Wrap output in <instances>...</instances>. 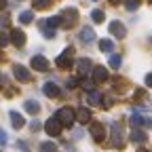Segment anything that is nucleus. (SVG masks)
<instances>
[{"instance_id":"nucleus-1","label":"nucleus","mask_w":152,"mask_h":152,"mask_svg":"<svg viewBox=\"0 0 152 152\" xmlns=\"http://www.w3.org/2000/svg\"><path fill=\"white\" fill-rule=\"evenodd\" d=\"M55 118L61 123V127L64 125H72L74 123V110L72 108H59L57 114H55Z\"/></svg>"},{"instance_id":"nucleus-2","label":"nucleus","mask_w":152,"mask_h":152,"mask_svg":"<svg viewBox=\"0 0 152 152\" xmlns=\"http://www.w3.org/2000/svg\"><path fill=\"white\" fill-rule=\"evenodd\" d=\"M59 19H61V26L72 28L76 21H78V13H76V9H66V11L59 15Z\"/></svg>"},{"instance_id":"nucleus-3","label":"nucleus","mask_w":152,"mask_h":152,"mask_svg":"<svg viewBox=\"0 0 152 152\" xmlns=\"http://www.w3.org/2000/svg\"><path fill=\"white\" fill-rule=\"evenodd\" d=\"M13 74H15V78H17L19 83H30V80H32V74H30L21 64H15V66H13Z\"/></svg>"},{"instance_id":"nucleus-4","label":"nucleus","mask_w":152,"mask_h":152,"mask_svg":"<svg viewBox=\"0 0 152 152\" xmlns=\"http://www.w3.org/2000/svg\"><path fill=\"white\" fill-rule=\"evenodd\" d=\"M45 131L49 133V135H53V137H55V135H59V133H61V123L53 116V118H49V121L45 123Z\"/></svg>"},{"instance_id":"nucleus-5","label":"nucleus","mask_w":152,"mask_h":152,"mask_svg":"<svg viewBox=\"0 0 152 152\" xmlns=\"http://www.w3.org/2000/svg\"><path fill=\"white\" fill-rule=\"evenodd\" d=\"M91 137L99 144V142L106 137V127H104L102 123H93V125H91Z\"/></svg>"},{"instance_id":"nucleus-6","label":"nucleus","mask_w":152,"mask_h":152,"mask_svg":"<svg viewBox=\"0 0 152 152\" xmlns=\"http://www.w3.org/2000/svg\"><path fill=\"white\" fill-rule=\"evenodd\" d=\"M72 53H74V49H66V51L55 59V64L59 66V68H68V66H72Z\"/></svg>"},{"instance_id":"nucleus-7","label":"nucleus","mask_w":152,"mask_h":152,"mask_svg":"<svg viewBox=\"0 0 152 152\" xmlns=\"http://www.w3.org/2000/svg\"><path fill=\"white\" fill-rule=\"evenodd\" d=\"M32 68L38 70V72H47L49 70V61L45 59L42 55H36V57H32Z\"/></svg>"},{"instance_id":"nucleus-8","label":"nucleus","mask_w":152,"mask_h":152,"mask_svg":"<svg viewBox=\"0 0 152 152\" xmlns=\"http://www.w3.org/2000/svg\"><path fill=\"white\" fill-rule=\"evenodd\" d=\"M112 146H123V129L118 123L112 125Z\"/></svg>"},{"instance_id":"nucleus-9","label":"nucleus","mask_w":152,"mask_h":152,"mask_svg":"<svg viewBox=\"0 0 152 152\" xmlns=\"http://www.w3.org/2000/svg\"><path fill=\"white\" fill-rule=\"evenodd\" d=\"M9 40H11L13 45H17V47H23V45H26V34H23V30H13Z\"/></svg>"},{"instance_id":"nucleus-10","label":"nucleus","mask_w":152,"mask_h":152,"mask_svg":"<svg viewBox=\"0 0 152 152\" xmlns=\"http://www.w3.org/2000/svg\"><path fill=\"white\" fill-rule=\"evenodd\" d=\"M91 74H93V80H95V83H104V80L108 78V70H106V68H102V66L93 68V70H91Z\"/></svg>"},{"instance_id":"nucleus-11","label":"nucleus","mask_w":152,"mask_h":152,"mask_svg":"<svg viewBox=\"0 0 152 152\" xmlns=\"http://www.w3.org/2000/svg\"><path fill=\"white\" fill-rule=\"evenodd\" d=\"M110 34H112V36H118V38H125L127 30H125V26H123L121 21H112V23H110Z\"/></svg>"},{"instance_id":"nucleus-12","label":"nucleus","mask_w":152,"mask_h":152,"mask_svg":"<svg viewBox=\"0 0 152 152\" xmlns=\"http://www.w3.org/2000/svg\"><path fill=\"white\" fill-rule=\"evenodd\" d=\"M74 118H78L83 125L89 123V121H91V110H89V108H78V112L74 114Z\"/></svg>"},{"instance_id":"nucleus-13","label":"nucleus","mask_w":152,"mask_h":152,"mask_svg":"<svg viewBox=\"0 0 152 152\" xmlns=\"http://www.w3.org/2000/svg\"><path fill=\"white\" fill-rule=\"evenodd\" d=\"M42 91H45L47 97H59V89H57L55 83H47V85L42 87Z\"/></svg>"},{"instance_id":"nucleus-14","label":"nucleus","mask_w":152,"mask_h":152,"mask_svg":"<svg viewBox=\"0 0 152 152\" xmlns=\"http://www.w3.org/2000/svg\"><path fill=\"white\" fill-rule=\"evenodd\" d=\"M78 38H80L83 42H93V40H95V32H93L91 28H83L80 34H78Z\"/></svg>"},{"instance_id":"nucleus-15","label":"nucleus","mask_w":152,"mask_h":152,"mask_svg":"<svg viewBox=\"0 0 152 152\" xmlns=\"http://www.w3.org/2000/svg\"><path fill=\"white\" fill-rule=\"evenodd\" d=\"M76 66H78V72H80V74H91V70H93V66H91L89 59H78V61H76Z\"/></svg>"},{"instance_id":"nucleus-16","label":"nucleus","mask_w":152,"mask_h":152,"mask_svg":"<svg viewBox=\"0 0 152 152\" xmlns=\"http://www.w3.org/2000/svg\"><path fill=\"white\" fill-rule=\"evenodd\" d=\"M11 123H13V127H15V129H21V127L26 125L23 116H21V114H17V112H11Z\"/></svg>"},{"instance_id":"nucleus-17","label":"nucleus","mask_w":152,"mask_h":152,"mask_svg":"<svg viewBox=\"0 0 152 152\" xmlns=\"http://www.w3.org/2000/svg\"><path fill=\"white\" fill-rule=\"evenodd\" d=\"M23 108H26L30 114H36V112H40V104H38V102H34V99H28V102L23 104Z\"/></svg>"},{"instance_id":"nucleus-18","label":"nucleus","mask_w":152,"mask_h":152,"mask_svg":"<svg viewBox=\"0 0 152 152\" xmlns=\"http://www.w3.org/2000/svg\"><path fill=\"white\" fill-rule=\"evenodd\" d=\"M89 104L91 106H102V95L97 93V91H89Z\"/></svg>"},{"instance_id":"nucleus-19","label":"nucleus","mask_w":152,"mask_h":152,"mask_svg":"<svg viewBox=\"0 0 152 152\" xmlns=\"http://www.w3.org/2000/svg\"><path fill=\"white\" fill-rule=\"evenodd\" d=\"M131 142H135V144H144L146 142V133H142L140 129H135L131 133Z\"/></svg>"},{"instance_id":"nucleus-20","label":"nucleus","mask_w":152,"mask_h":152,"mask_svg":"<svg viewBox=\"0 0 152 152\" xmlns=\"http://www.w3.org/2000/svg\"><path fill=\"white\" fill-rule=\"evenodd\" d=\"M91 19L95 23H102L104 19H106V13L104 11H99V9H95V11H91Z\"/></svg>"},{"instance_id":"nucleus-21","label":"nucleus","mask_w":152,"mask_h":152,"mask_svg":"<svg viewBox=\"0 0 152 152\" xmlns=\"http://www.w3.org/2000/svg\"><path fill=\"white\" fill-rule=\"evenodd\" d=\"M99 49H102L104 53H112L114 45H112V40H108V38H104V40H99Z\"/></svg>"},{"instance_id":"nucleus-22","label":"nucleus","mask_w":152,"mask_h":152,"mask_svg":"<svg viewBox=\"0 0 152 152\" xmlns=\"http://www.w3.org/2000/svg\"><path fill=\"white\" fill-rule=\"evenodd\" d=\"M110 68H114V70H118L121 68V64H123V59H121V55H110Z\"/></svg>"},{"instance_id":"nucleus-23","label":"nucleus","mask_w":152,"mask_h":152,"mask_svg":"<svg viewBox=\"0 0 152 152\" xmlns=\"http://www.w3.org/2000/svg\"><path fill=\"white\" fill-rule=\"evenodd\" d=\"M19 21H21V23H32V21H34V13L23 11L21 15H19Z\"/></svg>"},{"instance_id":"nucleus-24","label":"nucleus","mask_w":152,"mask_h":152,"mask_svg":"<svg viewBox=\"0 0 152 152\" xmlns=\"http://www.w3.org/2000/svg\"><path fill=\"white\" fill-rule=\"evenodd\" d=\"M40 152H57V146H55L53 142H45V144L40 146Z\"/></svg>"},{"instance_id":"nucleus-25","label":"nucleus","mask_w":152,"mask_h":152,"mask_svg":"<svg viewBox=\"0 0 152 152\" xmlns=\"http://www.w3.org/2000/svg\"><path fill=\"white\" fill-rule=\"evenodd\" d=\"M45 23L51 26V28H57V26H61V19H59V15H55V17H49Z\"/></svg>"},{"instance_id":"nucleus-26","label":"nucleus","mask_w":152,"mask_h":152,"mask_svg":"<svg viewBox=\"0 0 152 152\" xmlns=\"http://www.w3.org/2000/svg\"><path fill=\"white\" fill-rule=\"evenodd\" d=\"M51 7V0H34V9H47Z\"/></svg>"},{"instance_id":"nucleus-27","label":"nucleus","mask_w":152,"mask_h":152,"mask_svg":"<svg viewBox=\"0 0 152 152\" xmlns=\"http://www.w3.org/2000/svg\"><path fill=\"white\" fill-rule=\"evenodd\" d=\"M125 7H127V11H135V9L140 7V0H127Z\"/></svg>"},{"instance_id":"nucleus-28","label":"nucleus","mask_w":152,"mask_h":152,"mask_svg":"<svg viewBox=\"0 0 152 152\" xmlns=\"http://www.w3.org/2000/svg\"><path fill=\"white\" fill-rule=\"evenodd\" d=\"M131 125L133 127H140V125H144V118L140 116V114H133V116H131Z\"/></svg>"},{"instance_id":"nucleus-29","label":"nucleus","mask_w":152,"mask_h":152,"mask_svg":"<svg viewBox=\"0 0 152 152\" xmlns=\"http://www.w3.org/2000/svg\"><path fill=\"white\" fill-rule=\"evenodd\" d=\"M66 85H68L70 89H74V87H78L80 83H78V78H76V76H72V78H68V80H66Z\"/></svg>"},{"instance_id":"nucleus-30","label":"nucleus","mask_w":152,"mask_h":152,"mask_svg":"<svg viewBox=\"0 0 152 152\" xmlns=\"http://www.w3.org/2000/svg\"><path fill=\"white\" fill-rule=\"evenodd\" d=\"M11 40H9V34H4V32H0V47H7Z\"/></svg>"},{"instance_id":"nucleus-31","label":"nucleus","mask_w":152,"mask_h":152,"mask_svg":"<svg viewBox=\"0 0 152 152\" xmlns=\"http://www.w3.org/2000/svg\"><path fill=\"white\" fill-rule=\"evenodd\" d=\"M0 144H7V133L0 129Z\"/></svg>"},{"instance_id":"nucleus-32","label":"nucleus","mask_w":152,"mask_h":152,"mask_svg":"<svg viewBox=\"0 0 152 152\" xmlns=\"http://www.w3.org/2000/svg\"><path fill=\"white\" fill-rule=\"evenodd\" d=\"M30 127H32V131H36V129H40V123H38V121H32Z\"/></svg>"},{"instance_id":"nucleus-33","label":"nucleus","mask_w":152,"mask_h":152,"mask_svg":"<svg viewBox=\"0 0 152 152\" xmlns=\"http://www.w3.org/2000/svg\"><path fill=\"white\" fill-rule=\"evenodd\" d=\"M19 148H21L23 152H30V148H28V144H26V142H19Z\"/></svg>"},{"instance_id":"nucleus-34","label":"nucleus","mask_w":152,"mask_h":152,"mask_svg":"<svg viewBox=\"0 0 152 152\" xmlns=\"http://www.w3.org/2000/svg\"><path fill=\"white\" fill-rule=\"evenodd\" d=\"M146 87H152V74L146 76Z\"/></svg>"},{"instance_id":"nucleus-35","label":"nucleus","mask_w":152,"mask_h":152,"mask_svg":"<svg viewBox=\"0 0 152 152\" xmlns=\"http://www.w3.org/2000/svg\"><path fill=\"white\" fill-rule=\"evenodd\" d=\"M118 2H123V0H110V4H118Z\"/></svg>"},{"instance_id":"nucleus-36","label":"nucleus","mask_w":152,"mask_h":152,"mask_svg":"<svg viewBox=\"0 0 152 152\" xmlns=\"http://www.w3.org/2000/svg\"><path fill=\"white\" fill-rule=\"evenodd\" d=\"M4 4H7V0H0V9H2Z\"/></svg>"},{"instance_id":"nucleus-37","label":"nucleus","mask_w":152,"mask_h":152,"mask_svg":"<svg viewBox=\"0 0 152 152\" xmlns=\"http://www.w3.org/2000/svg\"><path fill=\"white\" fill-rule=\"evenodd\" d=\"M137 152H148V150H144V148H140V150H137Z\"/></svg>"},{"instance_id":"nucleus-38","label":"nucleus","mask_w":152,"mask_h":152,"mask_svg":"<svg viewBox=\"0 0 152 152\" xmlns=\"http://www.w3.org/2000/svg\"><path fill=\"white\" fill-rule=\"evenodd\" d=\"M93 2H97V0H93Z\"/></svg>"},{"instance_id":"nucleus-39","label":"nucleus","mask_w":152,"mask_h":152,"mask_svg":"<svg viewBox=\"0 0 152 152\" xmlns=\"http://www.w3.org/2000/svg\"><path fill=\"white\" fill-rule=\"evenodd\" d=\"M150 2H152V0H150Z\"/></svg>"}]
</instances>
